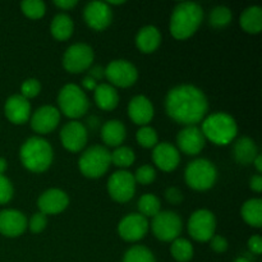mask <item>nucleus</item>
<instances>
[{
  "instance_id": "8fccbe9b",
  "label": "nucleus",
  "mask_w": 262,
  "mask_h": 262,
  "mask_svg": "<svg viewBox=\"0 0 262 262\" xmlns=\"http://www.w3.org/2000/svg\"><path fill=\"white\" fill-rule=\"evenodd\" d=\"M253 164H255V166H256V169H257L258 173H261L262 171V155L258 154V155L256 156L255 160H253Z\"/></svg>"
},
{
  "instance_id": "412c9836",
  "label": "nucleus",
  "mask_w": 262,
  "mask_h": 262,
  "mask_svg": "<svg viewBox=\"0 0 262 262\" xmlns=\"http://www.w3.org/2000/svg\"><path fill=\"white\" fill-rule=\"evenodd\" d=\"M5 117L14 124H23L31 114V105L22 95H13L7 100L4 106Z\"/></svg>"
},
{
  "instance_id": "5701e85b",
  "label": "nucleus",
  "mask_w": 262,
  "mask_h": 262,
  "mask_svg": "<svg viewBox=\"0 0 262 262\" xmlns=\"http://www.w3.org/2000/svg\"><path fill=\"white\" fill-rule=\"evenodd\" d=\"M161 42L160 31L154 26H146L138 31L136 36V45L142 53H154Z\"/></svg>"
},
{
  "instance_id": "ea45409f",
  "label": "nucleus",
  "mask_w": 262,
  "mask_h": 262,
  "mask_svg": "<svg viewBox=\"0 0 262 262\" xmlns=\"http://www.w3.org/2000/svg\"><path fill=\"white\" fill-rule=\"evenodd\" d=\"M48 224V219H46V215L42 212H36L32 215L30 220V229L32 233H41L46 228Z\"/></svg>"
},
{
  "instance_id": "09e8293b",
  "label": "nucleus",
  "mask_w": 262,
  "mask_h": 262,
  "mask_svg": "<svg viewBox=\"0 0 262 262\" xmlns=\"http://www.w3.org/2000/svg\"><path fill=\"white\" fill-rule=\"evenodd\" d=\"M251 256H252V253H246V255L239 256V257L235 258L234 262H253L255 258L251 257Z\"/></svg>"
},
{
  "instance_id": "37998d69",
  "label": "nucleus",
  "mask_w": 262,
  "mask_h": 262,
  "mask_svg": "<svg viewBox=\"0 0 262 262\" xmlns=\"http://www.w3.org/2000/svg\"><path fill=\"white\" fill-rule=\"evenodd\" d=\"M248 248H250V252L252 255H261L262 253V239L258 234L252 235V237L248 239Z\"/></svg>"
},
{
  "instance_id": "9d476101",
  "label": "nucleus",
  "mask_w": 262,
  "mask_h": 262,
  "mask_svg": "<svg viewBox=\"0 0 262 262\" xmlns=\"http://www.w3.org/2000/svg\"><path fill=\"white\" fill-rule=\"evenodd\" d=\"M216 229V220L209 210H197L188 220V232L193 239L207 242L214 237Z\"/></svg>"
},
{
  "instance_id": "4c0bfd02",
  "label": "nucleus",
  "mask_w": 262,
  "mask_h": 262,
  "mask_svg": "<svg viewBox=\"0 0 262 262\" xmlns=\"http://www.w3.org/2000/svg\"><path fill=\"white\" fill-rule=\"evenodd\" d=\"M41 84L37 79L30 78L26 79L22 83V87H20V92H22V96L26 97V99H31V97H35L40 94Z\"/></svg>"
},
{
  "instance_id": "423d86ee",
  "label": "nucleus",
  "mask_w": 262,
  "mask_h": 262,
  "mask_svg": "<svg viewBox=\"0 0 262 262\" xmlns=\"http://www.w3.org/2000/svg\"><path fill=\"white\" fill-rule=\"evenodd\" d=\"M58 104L60 112L68 118L76 119L87 113L90 101L86 94L77 84H66L58 95Z\"/></svg>"
},
{
  "instance_id": "a878e982",
  "label": "nucleus",
  "mask_w": 262,
  "mask_h": 262,
  "mask_svg": "<svg viewBox=\"0 0 262 262\" xmlns=\"http://www.w3.org/2000/svg\"><path fill=\"white\" fill-rule=\"evenodd\" d=\"M95 102L102 110H113L119 102V95L117 90L107 83L97 84L95 89Z\"/></svg>"
},
{
  "instance_id": "7c9ffc66",
  "label": "nucleus",
  "mask_w": 262,
  "mask_h": 262,
  "mask_svg": "<svg viewBox=\"0 0 262 262\" xmlns=\"http://www.w3.org/2000/svg\"><path fill=\"white\" fill-rule=\"evenodd\" d=\"M160 200L152 193H146L138 201V210L140 214L145 217H154L160 212Z\"/></svg>"
},
{
  "instance_id": "39448f33",
  "label": "nucleus",
  "mask_w": 262,
  "mask_h": 262,
  "mask_svg": "<svg viewBox=\"0 0 262 262\" xmlns=\"http://www.w3.org/2000/svg\"><path fill=\"white\" fill-rule=\"evenodd\" d=\"M186 182L196 191H206L214 187L217 178V171L214 164L206 159H197L187 165Z\"/></svg>"
},
{
  "instance_id": "b1692460",
  "label": "nucleus",
  "mask_w": 262,
  "mask_h": 262,
  "mask_svg": "<svg viewBox=\"0 0 262 262\" xmlns=\"http://www.w3.org/2000/svg\"><path fill=\"white\" fill-rule=\"evenodd\" d=\"M233 155H234L235 161L241 165H248L253 163L256 156L258 155L257 146L255 141L250 137H242L234 143L233 147Z\"/></svg>"
},
{
  "instance_id": "1a4fd4ad",
  "label": "nucleus",
  "mask_w": 262,
  "mask_h": 262,
  "mask_svg": "<svg viewBox=\"0 0 262 262\" xmlns=\"http://www.w3.org/2000/svg\"><path fill=\"white\" fill-rule=\"evenodd\" d=\"M94 61V50L87 43H74L69 46L63 56V66L71 73H81L90 68Z\"/></svg>"
},
{
  "instance_id": "6ab92c4d",
  "label": "nucleus",
  "mask_w": 262,
  "mask_h": 262,
  "mask_svg": "<svg viewBox=\"0 0 262 262\" xmlns=\"http://www.w3.org/2000/svg\"><path fill=\"white\" fill-rule=\"evenodd\" d=\"M27 228V219L17 210L0 211V233L5 237L14 238L22 234Z\"/></svg>"
},
{
  "instance_id": "0eeeda50",
  "label": "nucleus",
  "mask_w": 262,
  "mask_h": 262,
  "mask_svg": "<svg viewBox=\"0 0 262 262\" xmlns=\"http://www.w3.org/2000/svg\"><path fill=\"white\" fill-rule=\"evenodd\" d=\"M110 152L104 146H92L82 154L79 159V170L87 178H99L109 169Z\"/></svg>"
},
{
  "instance_id": "a19ab883",
  "label": "nucleus",
  "mask_w": 262,
  "mask_h": 262,
  "mask_svg": "<svg viewBox=\"0 0 262 262\" xmlns=\"http://www.w3.org/2000/svg\"><path fill=\"white\" fill-rule=\"evenodd\" d=\"M210 246L217 253H223L228 250V241L222 235H214L210 239Z\"/></svg>"
},
{
  "instance_id": "ddd939ff",
  "label": "nucleus",
  "mask_w": 262,
  "mask_h": 262,
  "mask_svg": "<svg viewBox=\"0 0 262 262\" xmlns=\"http://www.w3.org/2000/svg\"><path fill=\"white\" fill-rule=\"evenodd\" d=\"M148 230L147 217L141 214H129L123 217L118 225L119 235L127 242H137L142 239Z\"/></svg>"
},
{
  "instance_id": "f3484780",
  "label": "nucleus",
  "mask_w": 262,
  "mask_h": 262,
  "mask_svg": "<svg viewBox=\"0 0 262 262\" xmlns=\"http://www.w3.org/2000/svg\"><path fill=\"white\" fill-rule=\"evenodd\" d=\"M59 120H60L59 110L51 105H46L33 113L31 118V127L36 133L46 135V133L53 132L58 127Z\"/></svg>"
},
{
  "instance_id": "e433bc0d",
  "label": "nucleus",
  "mask_w": 262,
  "mask_h": 262,
  "mask_svg": "<svg viewBox=\"0 0 262 262\" xmlns=\"http://www.w3.org/2000/svg\"><path fill=\"white\" fill-rule=\"evenodd\" d=\"M133 177H135L136 183L147 186V184H151L155 181L156 171L151 165H142L136 170V174Z\"/></svg>"
},
{
  "instance_id": "c85d7f7f",
  "label": "nucleus",
  "mask_w": 262,
  "mask_h": 262,
  "mask_svg": "<svg viewBox=\"0 0 262 262\" xmlns=\"http://www.w3.org/2000/svg\"><path fill=\"white\" fill-rule=\"evenodd\" d=\"M242 217L248 225L261 228L262 225V201L260 199L248 200L241 210Z\"/></svg>"
},
{
  "instance_id": "cd10ccee",
  "label": "nucleus",
  "mask_w": 262,
  "mask_h": 262,
  "mask_svg": "<svg viewBox=\"0 0 262 262\" xmlns=\"http://www.w3.org/2000/svg\"><path fill=\"white\" fill-rule=\"evenodd\" d=\"M73 20L68 14H56L51 22L50 31L51 35L59 41L68 40L73 33Z\"/></svg>"
},
{
  "instance_id": "de8ad7c7",
  "label": "nucleus",
  "mask_w": 262,
  "mask_h": 262,
  "mask_svg": "<svg viewBox=\"0 0 262 262\" xmlns=\"http://www.w3.org/2000/svg\"><path fill=\"white\" fill-rule=\"evenodd\" d=\"M82 84H83L84 89L91 90V91H95V89H96V87H97V82L95 81L94 78H91V77H90V76L84 77L83 81H82Z\"/></svg>"
},
{
  "instance_id": "dca6fc26",
  "label": "nucleus",
  "mask_w": 262,
  "mask_h": 262,
  "mask_svg": "<svg viewBox=\"0 0 262 262\" xmlns=\"http://www.w3.org/2000/svg\"><path fill=\"white\" fill-rule=\"evenodd\" d=\"M60 140L64 147L71 152H78L86 146L87 129L82 123L69 122L61 128Z\"/></svg>"
},
{
  "instance_id": "58836bf2",
  "label": "nucleus",
  "mask_w": 262,
  "mask_h": 262,
  "mask_svg": "<svg viewBox=\"0 0 262 262\" xmlns=\"http://www.w3.org/2000/svg\"><path fill=\"white\" fill-rule=\"evenodd\" d=\"M13 197V186L9 179L0 176V205L8 204Z\"/></svg>"
},
{
  "instance_id": "603ef678",
  "label": "nucleus",
  "mask_w": 262,
  "mask_h": 262,
  "mask_svg": "<svg viewBox=\"0 0 262 262\" xmlns=\"http://www.w3.org/2000/svg\"><path fill=\"white\" fill-rule=\"evenodd\" d=\"M89 124L91 125V127L95 129V128L99 127V119H97V118H95V117H91L89 119Z\"/></svg>"
},
{
  "instance_id": "9b49d317",
  "label": "nucleus",
  "mask_w": 262,
  "mask_h": 262,
  "mask_svg": "<svg viewBox=\"0 0 262 262\" xmlns=\"http://www.w3.org/2000/svg\"><path fill=\"white\" fill-rule=\"evenodd\" d=\"M107 192L117 202H128L136 192V181L129 171L119 170L112 174L107 181Z\"/></svg>"
},
{
  "instance_id": "4468645a",
  "label": "nucleus",
  "mask_w": 262,
  "mask_h": 262,
  "mask_svg": "<svg viewBox=\"0 0 262 262\" xmlns=\"http://www.w3.org/2000/svg\"><path fill=\"white\" fill-rule=\"evenodd\" d=\"M83 17L90 27L102 31L112 23L113 12L105 2H91L84 7Z\"/></svg>"
},
{
  "instance_id": "f8f14e48",
  "label": "nucleus",
  "mask_w": 262,
  "mask_h": 262,
  "mask_svg": "<svg viewBox=\"0 0 262 262\" xmlns=\"http://www.w3.org/2000/svg\"><path fill=\"white\" fill-rule=\"evenodd\" d=\"M105 77L118 87H130L136 83L138 78L137 68L130 61L124 59H118L109 63L105 68Z\"/></svg>"
},
{
  "instance_id": "c9c22d12",
  "label": "nucleus",
  "mask_w": 262,
  "mask_h": 262,
  "mask_svg": "<svg viewBox=\"0 0 262 262\" xmlns=\"http://www.w3.org/2000/svg\"><path fill=\"white\" fill-rule=\"evenodd\" d=\"M136 138L142 147L151 148L158 145V133L148 125H143L142 128H140L136 133Z\"/></svg>"
},
{
  "instance_id": "c03bdc74",
  "label": "nucleus",
  "mask_w": 262,
  "mask_h": 262,
  "mask_svg": "<svg viewBox=\"0 0 262 262\" xmlns=\"http://www.w3.org/2000/svg\"><path fill=\"white\" fill-rule=\"evenodd\" d=\"M250 187L251 189H253L255 192H260L262 191V177L260 174H257V176H253L252 178H251L250 181Z\"/></svg>"
},
{
  "instance_id": "a211bd4d",
  "label": "nucleus",
  "mask_w": 262,
  "mask_h": 262,
  "mask_svg": "<svg viewBox=\"0 0 262 262\" xmlns=\"http://www.w3.org/2000/svg\"><path fill=\"white\" fill-rule=\"evenodd\" d=\"M69 204L68 194L58 188H51L38 197V209L45 215H54L64 211Z\"/></svg>"
},
{
  "instance_id": "aec40b11",
  "label": "nucleus",
  "mask_w": 262,
  "mask_h": 262,
  "mask_svg": "<svg viewBox=\"0 0 262 262\" xmlns=\"http://www.w3.org/2000/svg\"><path fill=\"white\" fill-rule=\"evenodd\" d=\"M152 160L161 170L171 171L179 165L181 155L173 145L168 142H161L154 147Z\"/></svg>"
},
{
  "instance_id": "c756f323",
  "label": "nucleus",
  "mask_w": 262,
  "mask_h": 262,
  "mask_svg": "<svg viewBox=\"0 0 262 262\" xmlns=\"http://www.w3.org/2000/svg\"><path fill=\"white\" fill-rule=\"evenodd\" d=\"M170 252L174 260L178 262H188L193 257V246L184 238H177L171 243Z\"/></svg>"
},
{
  "instance_id": "bb28decb",
  "label": "nucleus",
  "mask_w": 262,
  "mask_h": 262,
  "mask_svg": "<svg viewBox=\"0 0 262 262\" xmlns=\"http://www.w3.org/2000/svg\"><path fill=\"white\" fill-rule=\"evenodd\" d=\"M241 27L248 33H260L262 28V9L257 5L250 7L241 15Z\"/></svg>"
},
{
  "instance_id": "79ce46f5",
  "label": "nucleus",
  "mask_w": 262,
  "mask_h": 262,
  "mask_svg": "<svg viewBox=\"0 0 262 262\" xmlns=\"http://www.w3.org/2000/svg\"><path fill=\"white\" fill-rule=\"evenodd\" d=\"M165 199L170 204L178 205L183 201V194H182V192L177 187H170V188H168L165 191Z\"/></svg>"
},
{
  "instance_id": "f704fd0d",
  "label": "nucleus",
  "mask_w": 262,
  "mask_h": 262,
  "mask_svg": "<svg viewBox=\"0 0 262 262\" xmlns=\"http://www.w3.org/2000/svg\"><path fill=\"white\" fill-rule=\"evenodd\" d=\"M22 12L26 17L31 18V19H40L45 14V3L41 0H25L20 4Z\"/></svg>"
},
{
  "instance_id": "72a5a7b5",
  "label": "nucleus",
  "mask_w": 262,
  "mask_h": 262,
  "mask_svg": "<svg viewBox=\"0 0 262 262\" xmlns=\"http://www.w3.org/2000/svg\"><path fill=\"white\" fill-rule=\"evenodd\" d=\"M232 10L227 7H215L210 14V25L214 28H223L228 26L232 20Z\"/></svg>"
},
{
  "instance_id": "f257e3e1",
  "label": "nucleus",
  "mask_w": 262,
  "mask_h": 262,
  "mask_svg": "<svg viewBox=\"0 0 262 262\" xmlns=\"http://www.w3.org/2000/svg\"><path fill=\"white\" fill-rule=\"evenodd\" d=\"M166 114L184 125H196L207 114L209 102L204 92L192 84H181L168 92L165 99Z\"/></svg>"
},
{
  "instance_id": "6e6552de",
  "label": "nucleus",
  "mask_w": 262,
  "mask_h": 262,
  "mask_svg": "<svg viewBox=\"0 0 262 262\" xmlns=\"http://www.w3.org/2000/svg\"><path fill=\"white\" fill-rule=\"evenodd\" d=\"M151 228L158 239L170 242L179 238L183 224L179 215L174 211H160L154 216Z\"/></svg>"
},
{
  "instance_id": "a18cd8bd",
  "label": "nucleus",
  "mask_w": 262,
  "mask_h": 262,
  "mask_svg": "<svg viewBox=\"0 0 262 262\" xmlns=\"http://www.w3.org/2000/svg\"><path fill=\"white\" fill-rule=\"evenodd\" d=\"M89 76L91 77V78H94L95 81H99V79H101L102 77H105V69L101 68V67H99V66L94 67V68L90 69Z\"/></svg>"
},
{
  "instance_id": "393cba45",
  "label": "nucleus",
  "mask_w": 262,
  "mask_h": 262,
  "mask_svg": "<svg viewBox=\"0 0 262 262\" xmlns=\"http://www.w3.org/2000/svg\"><path fill=\"white\" fill-rule=\"evenodd\" d=\"M125 127L120 120H109L101 128V138L107 146L117 147L125 138Z\"/></svg>"
},
{
  "instance_id": "7ed1b4c3",
  "label": "nucleus",
  "mask_w": 262,
  "mask_h": 262,
  "mask_svg": "<svg viewBox=\"0 0 262 262\" xmlns=\"http://www.w3.org/2000/svg\"><path fill=\"white\" fill-rule=\"evenodd\" d=\"M20 161L28 170L42 173L53 163V148L43 138L31 137L20 147Z\"/></svg>"
},
{
  "instance_id": "473e14b6",
  "label": "nucleus",
  "mask_w": 262,
  "mask_h": 262,
  "mask_svg": "<svg viewBox=\"0 0 262 262\" xmlns=\"http://www.w3.org/2000/svg\"><path fill=\"white\" fill-rule=\"evenodd\" d=\"M123 262H156L152 252L145 246H135L125 252Z\"/></svg>"
},
{
  "instance_id": "49530a36",
  "label": "nucleus",
  "mask_w": 262,
  "mask_h": 262,
  "mask_svg": "<svg viewBox=\"0 0 262 262\" xmlns=\"http://www.w3.org/2000/svg\"><path fill=\"white\" fill-rule=\"evenodd\" d=\"M54 4L56 5L58 8H60V9H72L73 7H76L77 5V0H55L54 2Z\"/></svg>"
},
{
  "instance_id": "3c124183",
  "label": "nucleus",
  "mask_w": 262,
  "mask_h": 262,
  "mask_svg": "<svg viewBox=\"0 0 262 262\" xmlns=\"http://www.w3.org/2000/svg\"><path fill=\"white\" fill-rule=\"evenodd\" d=\"M7 166H8L7 160L3 158H0V176H3V174H4V171L7 170Z\"/></svg>"
},
{
  "instance_id": "f03ea898",
  "label": "nucleus",
  "mask_w": 262,
  "mask_h": 262,
  "mask_svg": "<svg viewBox=\"0 0 262 262\" xmlns=\"http://www.w3.org/2000/svg\"><path fill=\"white\" fill-rule=\"evenodd\" d=\"M204 19L201 5L193 2L179 3L170 17V32L178 40L188 38L199 30Z\"/></svg>"
},
{
  "instance_id": "2f4dec72",
  "label": "nucleus",
  "mask_w": 262,
  "mask_h": 262,
  "mask_svg": "<svg viewBox=\"0 0 262 262\" xmlns=\"http://www.w3.org/2000/svg\"><path fill=\"white\" fill-rule=\"evenodd\" d=\"M135 152H133L132 148L125 147H118L114 152L110 154V161L114 165L119 166V168H128V166L132 165L135 163Z\"/></svg>"
},
{
  "instance_id": "20e7f679",
  "label": "nucleus",
  "mask_w": 262,
  "mask_h": 262,
  "mask_svg": "<svg viewBox=\"0 0 262 262\" xmlns=\"http://www.w3.org/2000/svg\"><path fill=\"white\" fill-rule=\"evenodd\" d=\"M205 138L217 146H225L232 142L238 132L237 123L232 115L227 113H214L202 123L201 128Z\"/></svg>"
},
{
  "instance_id": "2eb2a0df",
  "label": "nucleus",
  "mask_w": 262,
  "mask_h": 262,
  "mask_svg": "<svg viewBox=\"0 0 262 262\" xmlns=\"http://www.w3.org/2000/svg\"><path fill=\"white\" fill-rule=\"evenodd\" d=\"M179 150L186 155H197L202 151L206 143L204 133L196 125H188L177 136Z\"/></svg>"
},
{
  "instance_id": "4be33fe9",
  "label": "nucleus",
  "mask_w": 262,
  "mask_h": 262,
  "mask_svg": "<svg viewBox=\"0 0 262 262\" xmlns=\"http://www.w3.org/2000/svg\"><path fill=\"white\" fill-rule=\"evenodd\" d=\"M128 115L135 124L147 125L154 118L152 102L146 96H136L128 105Z\"/></svg>"
}]
</instances>
